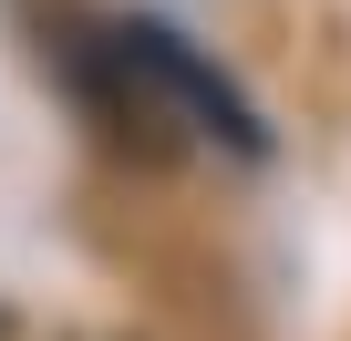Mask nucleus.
Wrapping results in <instances>:
<instances>
[{"label": "nucleus", "mask_w": 351, "mask_h": 341, "mask_svg": "<svg viewBox=\"0 0 351 341\" xmlns=\"http://www.w3.org/2000/svg\"><path fill=\"white\" fill-rule=\"evenodd\" d=\"M114 62H124V83H134L155 114L197 124V134H228V145H258V114L238 104V83H228L217 62H197L176 32H155V21H124V32H114Z\"/></svg>", "instance_id": "nucleus-1"}]
</instances>
